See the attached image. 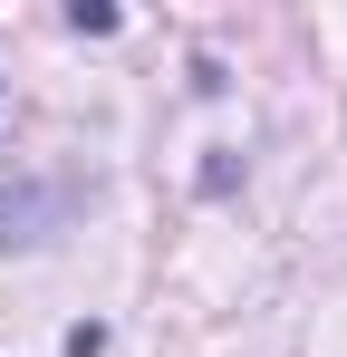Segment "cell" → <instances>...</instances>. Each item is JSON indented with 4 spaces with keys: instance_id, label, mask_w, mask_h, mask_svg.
<instances>
[]
</instances>
